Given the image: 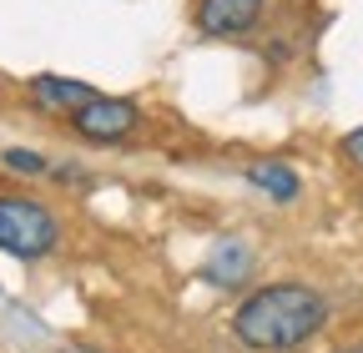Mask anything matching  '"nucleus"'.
<instances>
[{
  "mask_svg": "<svg viewBox=\"0 0 363 353\" xmlns=\"http://www.w3.org/2000/svg\"><path fill=\"white\" fill-rule=\"evenodd\" d=\"M328 323V298L308 283H267L233 313V338L252 353H298Z\"/></svg>",
  "mask_w": 363,
  "mask_h": 353,
  "instance_id": "obj_1",
  "label": "nucleus"
},
{
  "mask_svg": "<svg viewBox=\"0 0 363 353\" xmlns=\"http://www.w3.org/2000/svg\"><path fill=\"white\" fill-rule=\"evenodd\" d=\"M30 96L40 101V106H51V111H81V106H91L101 91L96 86H86V81H61V76H35L30 81Z\"/></svg>",
  "mask_w": 363,
  "mask_h": 353,
  "instance_id": "obj_5",
  "label": "nucleus"
},
{
  "mask_svg": "<svg viewBox=\"0 0 363 353\" xmlns=\"http://www.w3.org/2000/svg\"><path fill=\"white\" fill-rule=\"evenodd\" d=\"M0 162H6L11 172H26V176H40V172H45V157H35V152H21V147H11V152L0 157Z\"/></svg>",
  "mask_w": 363,
  "mask_h": 353,
  "instance_id": "obj_8",
  "label": "nucleus"
},
{
  "mask_svg": "<svg viewBox=\"0 0 363 353\" xmlns=\"http://www.w3.org/2000/svg\"><path fill=\"white\" fill-rule=\"evenodd\" d=\"M56 237H61V223L45 202H35L26 192H0V247L6 252L35 262L56 247Z\"/></svg>",
  "mask_w": 363,
  "mask_h": 353,
  "instance_id": "obj_2",
  "label": "nucleus"
},
{
  "mask_svg": "<svg viewBox=\"0 0 363 353\" xmlns=\"http://www.w3.org/2000/svg\"><path fill=\"white\" fill-rule=\"evenodd\" d=\"M338 157H343L348 167H358V172H363V126H353L348 137L338 142Z\"/></svg>",
  "mask_w": 363,
  "mask_h": 353,
  "instance_id": "obj_9",
  "label": "nucleus"
},
{
  "mask_svg": "<svg viewBox=\"0 0 363 353\" xmlns=\"http://www.w3.org/2000/svg\"><path fill=\"white\" fill-rule=\"evenodd\" d=\"M247 182L257 187V192H267V197H278V202H293L298 197V172L288 167V162H257V167H247Z\"/></svg>",
  "mask_w": 363,
  "mask_h": 353,
  "instance_id": "obj_7",
  "label": "nucleus"
},
{
  "mask_svg": "<svg viewBox=\"0 0 363 353\" xmlns=\"http://www.w3.org/2000/svg\"><path fill=\"white\" fill-rule=\"evenodd\" d=\"M247 273H252V252H247L242 242L217 247V252H212V262H207V283H217V288H242V283H247Z\"/></svg>",
  "mask_w": 363,
  "mask_h": 353,
  "instance_id": "obj_6",
  "label": "nucleus"
},
{
  "mask_svg": "<svg viewBox=\"0 0 363 353\" xmlns=\"http://www.w3.org/2000/svg\"><path fill=\"white\" fill-rule=\"evenodd\" d=\"M262 21V0H202L197 30L202 35H247Z\"/></svg>",
  "mask_w": 363,
  "mask_h": 353,
  "instance_id": "obj_4",
  "label": "nucleus"
},
{
  "mask_svg": "<svg viewBox=\"0 0 363 353\" xmlns=\"http://www.w3.org/2000/svg\"><path fill=\"white\" fill-rule=\"evenodd\" d=\"M136 126H142V111H136V101H126V96H96L91 106L71 111V131L86 137V142H101V147L126 142Z\"/></svg>",
  "mask_w": 363,
  "mask_h": 353,
  "instance_id": "obj_3",
  "label": "nucleus"
}]
</instances>
